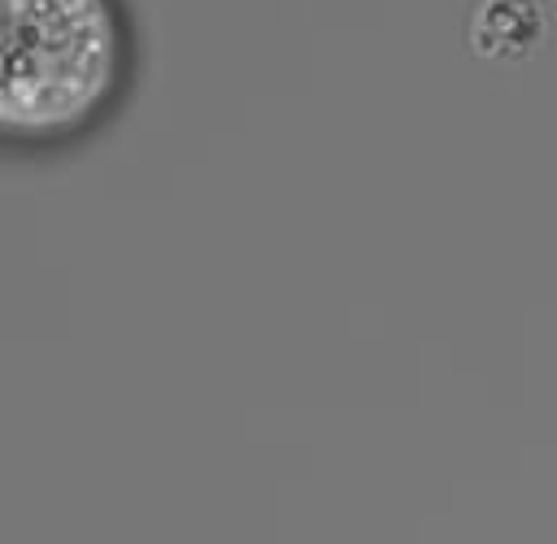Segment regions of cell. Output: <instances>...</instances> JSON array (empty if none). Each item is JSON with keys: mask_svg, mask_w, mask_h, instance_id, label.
Segmentation results:
<instances>
[{"mask_svg": "<svg viewBox=\"0 0 557 544\" xmlns=\"http://www.w3.org/2000/svg\"><path fill=\"white\" fill-rule=\"evenodd\" d=\"M0 148L57 161L96 144L144 78V26L131 0H0Z\"/></svg>", "mask_w": 557, "mask_h": 544, "instance_id": "cell-1", "label": "cell"}]
</instances>
